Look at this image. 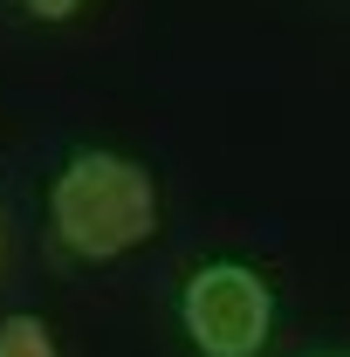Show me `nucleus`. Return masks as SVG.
<instances>
[{"label":"nucleus","instance_id":"obj_1","mask_svg":"<svg viewBox=\"0 0 350 357\" xmlns=\"http://www.w3.org/2000/svg\"><path fill=\"white\" fill-rule=\"evenodd\" d=\"M48 220L69 255L117 261L158 234V185L124 151H76L48 185Z\"/></svg>","mask_w":350,"mask_h":357},{"label":"nucleus","instance_id":"obj_4","mask_svg":"<svg viewBox=\"0 0 350 357\" xmlns=\"http://www.w3.org/2000/svg\"><path fill=\"white\" fill-rule=\"evenodd\" d=\"M76 7H83V0H28V14H35V21H69Z\"/></svg>","mask_w":350,"mask_h":357},{"label":"nucleus","instance_id":"obj_2","mask_svg":"<svg viewBox=\"0 0 350 357\" xmlns=\"http://www.w3.org/2000/svg\"><path fill=\"white\" fill-rule=\"evenodd\" d=\"M178 323L206 357H254L275 330V296L248 261H206L185 275Z\"/></svg>","mask_w":350,"mask_h":357},{"label":"nucleus","instance_id":"obj_3","mask_svg":"<svg viewBox=\"0 0 350 357\" xmlns=\"http://www.w3.org/2000/svg\"><path fill=\"white\" fill-rule=\"evenodd\" d=\"M0 357H55V337H48L42 316H0Z\"/></svg>","mask_w":350,"mask_h":357}]
</instances>
